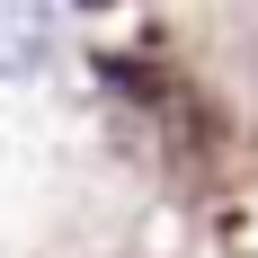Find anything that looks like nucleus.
I'll return each instance as SVG.
<instances>
[{
    "instance_id": "nucleus-1",
    "label": "nucleus",
    "mask_w": 258,
    "mask_h": 258,
    "mask_svg": "<svg viewBox=\"0 0 258 258\" xmlns=\"http://www.w3.org/2000/svg\"><path fill=\"white\" fill-rule=\"evenodd\" d=\"M53 53V9L45 0H0V80H27Z\"/></svg>"
}]
</instances>
